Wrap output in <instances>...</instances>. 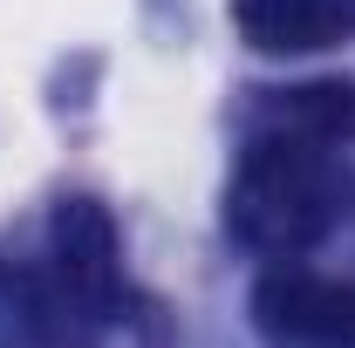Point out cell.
I'll return each instance as SVG.
<instances>
[{"label": "cell", "instance_id": "1", "mask_svg": "<svg viewBox=\"0 0 355 348\" xmlns=\"http://www.w3.org/2000/svg\"><path fill=\"white\" fill-rule=\"evenodd\" d=\"M355 212V177L342 150L287 130H253L232 184H225V232L260 260H301Z\"/></svg>", "mask_w": 355, "mask_h": 348}, {"label": "cell", "instance_id": "4", "mask_svg": "<svg viewBox=\"0 0 355 348\" xmlns=\"http://www.w3.org/2000/svg\"><path fill=\"white\" fill-rule=\"evenodd\" d=\"M232 28L253 55H321L355 42V0H232Z\"/></svg>", "mask_w": 355, "mask_h": 348}, {"label": "cell", "instance_id": "6", "mask_svg": "<svg viewBox=\"0 0 355 348\" xmlns=\"http://www.w3.org/2000/svg\"><path fill=\"white\" fill-rule=\"evenodd\" d=\"M55 328H62V307L48 294V280L0 253V348H42Z\"/></svg>", "mask_w": 355, "mask_h": 348}, {"label": "cell", "instance_id": "2", "mask_svg": "<svg viewBox=\"0 0 355 348\" xmlns=\"http://www.w3.org/2000/svg\"><path fill=\"white\" fill-rule=\"evenodd\" d=\"M48 294L62 307V321H89L110 328L130 307V273H123V239L103 198H62L48 218V266H42Z\"/></svg>", "mask_w": 355, "mask_h": 348}, {"label": "cell", "instance_id": "3", "mask_svg": "<svg viewBox=\"0 0 355 348\" xmlns=\"http://www.w3.org/2000/svg\"><path fill=\"white\" fill-rule=\"evenodd\" d=\"M253 335L266 348H355V280L273 260L253 280Z\"/></svg>", "mask_w": 355, "mask_h": 348}, {"label": "cell", "instance_id": "5", "mask_svg": "<svg viewBox=\"0 0 355 348\" xmlns=\"http://www.w3.org/2000/svg\"><path fill=\"white\" fill-rule=\"evenodd\" d=\"M253 130H287V137H308V143H328V150H349L355 143V82L321 76V82L266 89L260 110H253Z\"/></svg>", "mask_w": 355, "mask_h": 348}]
</instances>
